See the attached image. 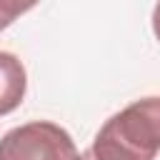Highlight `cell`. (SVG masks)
I'll list each match as a JSON object with an SVG mask.
<instances>
[{"label": "cell", "instance_id": "8992f818", "mask_svg": "<svg viewBox=\"0 0 160 160\" xmlns=\"http://www.w3.org/2000/svg\"><path fill=\"white\" fill-rule=\"evenodd\" d=\"M78 160H95V158H92V152H90V150H85V152H80V155H78Z\"/></svg>", "mask_w": 160, "mask_h": 160}, {"label": "cell", "instance_id": "277c9868", "mask_svg": "<svg viewBox=\"0 0 160 160\" xmlns=\"http://www.w3.org/2000/svg\"><path fill=\"white\" fill-rule=\"evenodd\" d=\"M32 5H20V2H0V30H5L18 15L28 12Z\"/></svg>", "mask_w": 160, "mask_h": 160}, {"label": "cell", "instance_id": "5b68a950", "mask_svg": "<svg viewBox=\"0 0 160 160\" xmlns=\"http://www.w3.org/2000/svg\"><path fill=\"white\" fill-rule=\"evenodd\" d=\"M152 32H155V38L160 40V2H158L155 10H152Z\"/></svg>", "mask_w": 160, "mask_h": 160}, {"label": "cell", "instance_id": "6da1fadb", "mask_svg": "<svg viewBox=\"0 0 160 160\" xmlns=\"http://www.w3.org/2000/svg\"><path fill=\"white\" fill-rule=\"evenodd\" d=\"M160 150V95L140 98L105 120L92 140L95 160H155Z\"/></svg>", "mask_w": 160, "mask_h": 160}, {"label": "cell", "instance_id": "7a4b0ae2", "mask_svg": "<svg viewBox=\"0 0 160 160\" xmlns=\"http://www.w3.org/2000/svg\"><path fill=\"white\" fill-rule=\"evenodd\" d=\"M0 160H78V148L65 128L32 120L0 138Z\"/></svg>", "mask_w": 160, "mask_h": 160}, {"label": "cell", "instance_id": "3957f363", "mask_svg": "<svg viewBox=\"0 0 160 160\" xmlns=\"http://www.w3.org/2000/svg\"><path fill=\"white\" fill-rule=\"evenodd\" d=\"M28 90V75L18 55L0 50V118L12 112Z\"/></svg>", "mask_w": 160, "mask_h": 160}]
</instances>
